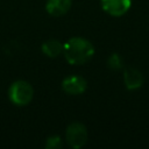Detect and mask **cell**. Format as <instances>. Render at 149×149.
<instances>
[{
	"label": "cell",
	"mask_w": 149,
	"mask_h": 149,
	"mask_svg": "<svg viewBox=\"0 0 149 149\" xmlns=\"http://www.w3.org/2000/svg\"><path fill=\"white\" fill-rule=\"evenodd\" d=\"M71 0H48L47 2V12L52 16H62L71 7Z\"/></svg>",
	"instance_id": "obj_7"
},
{
	"label": "cell",
	"mask_w": 149,
	"mask_h": 149,
	"mask_svg": "<svg viewBox=\"0 0 149 149\" xmlns=\"http://www.w3.org/2000/svg\"><path fill=\"white\" fill-rule=\"evenodd\" d=\"M42 51L44 52V55L54 58L63 51V44L56 40H49L42 44Z\"/></svg>",
	"instance_id": "obj_8"
},
{
	"label": "cell",
	"mask_w": 149,
	"mask_h": 149,
	"mask_svg": "<svg viewBox=\"0 0 149 149\" xmlns=\"http://www.w3.org/2000/svg\"><path fill=\"white\" fill-rule=\"evenodd\" d=\"M34 95V91L31 85L24 80L14 81L9 87V98L12 102L19 106L27 105L31 101Z\"/></svg>",
	"instance_id": "obj_2"
},
{
	"label": "cell",
	"mask_w": 149,
	"mask_h": 149,
	"mask_svg": "<svg viewBox=\"0 0 149 149\" xmlns=\"http://www.w3.org/2000/svg\"><path fill=\"white\" fill-rule=\"evenodd\" d=\"M64 56L70 64L79 65L88 62L94 55V48L91 42L83 37H72L63 45Z\"/></svg>",
	"instance_id": "obj_1"
},
{
	"label": "cell",
	"mask_w": 149,
	"mask_h": 149,
	"mask_svg": "<svg viewBox=\"0 0 149 149\" xmlns=\"http://www.w3.org/2000/svg\"><path fill=\"white\" fill-rule=\"evenodd\" d=\"M65 136H66L68 143L72 148L78 149V148L83 147L87 140L86 127L80 122H73L68 127Z\"/></svg>",
	"instance_id": "obj_3"
},
{
	"label": "cell",
	"mask_w": 149,
	"mask_h": 149,
	"mask_svg": "<svg viewBox=\"0 0 149 149\" xmlns=\"http://www.w3.org/2000/svg\"><path fill=\"white\" fill-rule=\"evenodd\" d=\"M132 0H101L102 9L113 16H121L128 12Z\"/></svg>",
	"instance_id": "obj_4"
},
{
	"label": "cell",
	"mask_w": 149,
	"mask_h": 149,
	"mask_svg": "<svg viewBox=\"0 0 149 149\" xmlns=\"http://www.w3.org/2000/svg\"><path fill=\"white\" fill-rule=\"evenodd\" d=\"M63 90L69 94H80L86 90V80L79 76H70L62 83Z\"/></svg>",
	"instance_id": "obj_5"
},
{
	"label": "cell",
	"mask_w": 149,
	"mask_h": 149,
	"mask_svg": "<svg viewBox=\"0 0 149 149\" xmlns=\"http://www.w3.org/2000/svg\"><path fill=\"white\" fill-rule=\"evenodd\" d=\"M107 64L113 70H119L122 68V59L118 54H112L107 61Z\"/></svg>",
	"instance_id": "obj_9"
},
{
	"label": "cell",
	"mask_w": 149,
	"mask_h": 149,
	"mask_svg": "<svg viewBox=\"0 0 149 149\" xmlns=\"http://www.w3.org/2000/svg\"><path fill=\"white\" fill-rule=\"evenodd\" d=\"M45 147L49 149H58L62 147V140L59 136H50L47 139Z\"/></svg>",
	"instance_id": "obj_10"
},
{
	"label": "cell",
	"mask_w": 149,
	"mask_h": 149,
	"mask_svg": "<svg viewBox=\"0 0 149 149\" xmlns=\"http://www.w3.org/2000/svg\"><path fill=\"white\" fill-rule=\"evenodd\" d=\"M125 85L128 90H135L142 86L143 84V74L134 68H127L123 72Z\"/></svg>",
	"instance_id": "obj_6"
}]
</instances>
